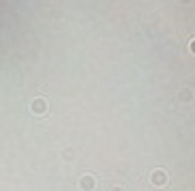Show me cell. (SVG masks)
Instances as JSON below:
<instances>
[{
	"mask_svg": "<svg viewBox=\"0 0 195 191\" xmlns=\"http://www.w3.org/2000/svg\"><path fill=\"white\" fill-rule=\"evenodd\" d=\"M193 43H195V41H193ZM193 49H195V45H193Z\"/></svg>",
	"mask_w": 195,
	"mask_h": 191,
	"instance_id": "1",
	"label": "cell"
}]
</instances>
